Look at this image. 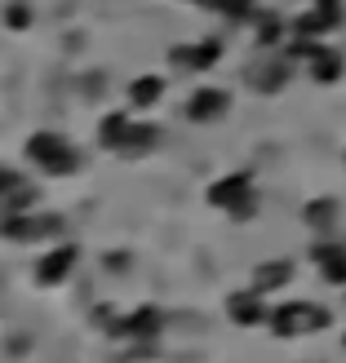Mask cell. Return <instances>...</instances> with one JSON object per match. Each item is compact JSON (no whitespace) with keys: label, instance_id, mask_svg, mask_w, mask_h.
<instances>
[{"label":"cell","instance_id":"9","mask_svg":"<svg viewBox=\"0 0 346 363\" xmlns=\"http://www.w3.org/2000/svg\"><path fill=\"white\" fill-rule=\"evenodd\" d=\"M311 262H315V270H320L324 284L346 288V244H337V240L324 235L320 244H311Z\"/></svg>","mask_w":346,"mask_h":363},{"label":"cell","instance_id":"13","mask_svg":"<svg viewBox=\"0 0 346 363\" xmlns=\"http://www.w3.org/2000/svg\"><path fill=\"white\" fill-rule=\"evenodd\" d=\"M293 275H298V266L288 262V257H271V262H258V266H253L249 284L258 288L262 297H271V293H280V288L293 284Z\"/></svg>","mask_w":346,"mask_h":363},{"label":"cell","instance_id":"22","mask_svg":"<svg viewBox=\"0 0 346 363\" xmlns=\"http://www.w3.org/2000/svg\"><path fill=\"white\" fill-rule=\"evenodd\" d=\"M18 182H23V173H18V169H9L5 160H0V204H5V195L18 186Z\"/></svg>","mask_w":346,"mask_h":363},{"label":"cell","instance_id":"10","mask_svg":"<svg viewBox=\"0 0 346 363\" xmlns=\"http://www.w3.org/2000/svg\"><path fill=\"white\" fill-rule=\"evenodd\" d=\"M244 80H249L253 94H280V89L293 80V62H288V58H262V62L249 67Z\"/></svg>","mask_w":346,"mask_h":363},{"label":"cell","instance_id":"3","mask_svg":"<svg viewBox=\"0 0 346 363\" xmlns=\"http://www.w3.org/2000/svg\"><path fill=\"white\" fill-rule=\"evenodd\" d=\"M67 222L58 213L31 208V213H0V240L9 244H58Z\"/></svg>","mask_w":346,"mask_h":363},{"label":"cell","instance_id":"21","mask_svg":"<svg viewBox=\"0 0 346 363\" xmlns=\"http://www.w3.org/2000/svg\"><path fill=\"white\" fill-rule=\"evenodd\" d=\"M280 35H284V23L280 18H262V27H258V45H280Z\"/></svg>","mask_w":346,"mask_h":363},{"label":"cell","instance_id":"4","mask_svg":"<svg viewBox=\"0 0 346 363\" xmlns=\"http://www.w3.org/2000/svg\"><path fill=\"white\" fill-rule=\"evenodd\" d=\"M205 195H209V204H213V208H222L227 217H235V222H249V217H258V204H262L258 191H253V177H249L244 169H235V173H227V177H217Z\"/></svg>","mask_w":346,"mask_h":363},{"label":"cell","instance_id":"2","mask_svg":"<svg viewBox=\"0 0 346 363\" xmlns=\"http://www.w3.org/2000/svg\"><path fill=\"white\" fill-rule=\"evenodd\" d=\"M329 323H333L329 306H320V301H284V306H271L266 328H271V337H280V341H298V337L324 333Z\"/></svg>","mask_w":346,"mask_h":363},{"label":"cell","instance_id":"1","mask_svg":"<svg viewBox=\"0 0 346 363\" xmlns=\"http://www.w3.org/2000/svg\"><path fill=\"white\" fill-rule=\"evenodd\" d=\"M27 164H31V169H40L45 177H71V173H80L85 155L71 147L63 133L40 129V133H31V138H27Z\"/></svg>","mask_w":346,"mask_h":363},{"label":"cell","instance_id":"24","mask_svg":"<svg viewBox=\"0 0 346 363\" xmlns=\"http://www.w3.org/2000/svg\"><path fill=\"white\" fill-rule=\"evenodd\" d=\"M102 266H107V270H124V266H129V252H107Z\"/></svg>","mask_w":346,"mask_h":363},{"label":"cell","instance_id":"28","mask_svg":"<svg viewBox=\"0 0 346 363\" xmlns=\"http://www.w3.org/2000/svg\"><path fill=\"white\" fill-rule=\"evenodd\" d=\"M342 164H346V155H342Z\"/></svg>","mask_w":346,"mask_h":363},{"label":"cell","instance_id":"26","mask_svg":"<svg viewBox=\"0 0 346 363\" xmlns=\"http://www.w3.org/2000/svg\"><path fill=\"white\" fill-rule=\"evenodd\" d=\"M0 293H5V266H0Z\"/></svg>","mask_w":346,"mask_h":363},{"label":"cell","instance_id":"27","mask_svg":"<svg viewBox=\"0 0 346 363\" xmlns=\"http://www.w3.org/2000/svg\"><path fill=\"white\" fill-rule=\"evenodd\" d=\"M342 350H346V333H342Z\"/></svg>","mask_w":346,"mask_h":363},{"label":"cell","instance_id":"12","mask_svg":"<svg viewBox=\"0 0 346 363\" xmlns=\"http://www.w3.org/2000/svg\"><path fill=\"white\" fill-rule=\"evenodd\" d=\"M165 333V311L160 306H134L129 315H124V341H160Z\"/></svg>","mask_w":346,"mask_h":363},{"label":"cell","instance_id":"19","mask_svg":"<svg viewBox=\"0 0 346 363\" xmlns=\"http://www.w3.org/2000/svg\"><path fill=\"white\" fill-rule=\"evenodd\" d=\"M31 208H40V191H36V182H18V186L5 195V204H0V213H31Z\"/></svg>","mask_w":346,"mask_h":363},{"label":"cell","instance_id":"17","mask_svg":"<svg viewBox=\"0 0 346 363\" xmlns=\"http://www.w3.org/2000/svg\"><path fill=\"white\" fill-rule=\"evenodd\" d=\"M129 129H134V116H129V111H107V116L98 120V147L116 155Z\"/></svg>","mask_w":346,"mask_h":363},{"label":"cell","instance_id":"8","mask_svg":"<svg viewBox=\"0 0 346 363\" xmlns=\"http://www.w3.org/2000/svg\"><path fill=\"white\" fill-rule=\"evenodd\" d=\"M227 319L235 323V328H266V319H271V306L266 297L258 293V288H240V293H231L227 297Z\"/></svg>","mask_w":346,"mask_h":363},{"label":"cell","instance_id":"6","mask_svg":"<svg viewBox=\"0 0 346 363\" xmlns=\"http://www.w3.org/2000/svg\"><path fill=\"white\" fill-rule=\"evenodd\" d=\"M76 262H80V248H76V244H63V240H58L53 248H45L40 262L31 266L36 288H58V284H67L71 270H76Z\"/></svg>","mask_w":346,"mask_h":363},{"label":"cell","instance_id":"18","mask_svg":"<svg viewBox=\"0 0 346 363\" xmlns=\"http://www.w3.org/2000/svg\"><path fill=\"white\" fill-rule=\"evenodd\" d=\"M160 98H165V80H160V76H138L129 84V106H134V111H151Z\"/></svg>","mask_w":346,"mask_h":363},{"label":"cell","instance_id":"23","mask_svg":"<svg viewBox=\"0 0 346 363\" xmlns=\"http://www.w3.org/2000/svg\"><path fill=\"white\" fill-rule=\"evenodd\" d=\"M102 84H107V80L98 76V71H94V76H85V80H80V89H85L89 98H98V94H102Z\"/></svg>","mask_w":346,"mask_h":363},{"label":"cell","instance_id":"15","mask_svg":"<svg viewBox=\"0 0 346 363\" xmlns=\"http://www.w3.org/2000/svg\"><path fill=\"white\" fill-rule=\"evenodd\" d=\"M160 147V129L156 124H142V120H134V129L124 133V142H120V160H142V155H151Z\"/></svg>","mask_w":346,"mask_h":363},{"label":"cell","instance_id":"11","mask_svg":"<svg viewBox=\"0 0 346 363\" xmlns=\"http://www.w3.org/2000/svg\"><path fill=\"white\" fill-rule=\"evenodd\" d=\"M231 111V94L227 89H195L187 98V120L191 124H217Z\"/></svg>","mask_w":346,"mask_h":363},{"label":"cell","instance_id":"14","mask_svg":"<svg viewBox=\"0 0 346 363\" xmlns=\"http://www.w3.org/2000/svg\"><path fill=\"white\" fill-rule=\"evenodd\" d=\"M217 58H222V45H217V40L178 45V49L169 53V62H173L178 71H209V67H217Z\"/></svg>","mask_w":346,"mask_h":363},{"label":"cell","instance_id":"16","mask_svg":"<svg viewBox=\"0 0 346 363\" xmlns=\"http://www.w3.org/2000/svg\"><path fill=\"white\" fill-rule=\"evenodd\" d=\"M302 222L311 226V235H329L337 226V199L333 195H320V199H306V208H302Z\"/></svg>","mask_w":346,"mask_h":363},{"label":"cell","instance_id":"5","mask_svg":"<svg viewBox=\"0 0 346 363\" xmlns=\"http://www.w3.org/2000/svg\"><path fill=\"white\" fill-rule=\"evenodd\" d=\"M293 53L306 62V76H311L315 84H337V80L346 76V58H342L337 49L320 45V40H298Z\"/></svg>","mask_w":346,"mask_h":363},{"label":"cell","instance_id":"20","mask_svg":"<svg viewBox=\"0 0 346 363\" xmlns=\"http://www.w3.org/2000/svg\"><path fill=\"white\" fill-rule=\"evenodd\" d=\"M36 350V337L31 333H23V328H13V333H5V337H0V354H5V359H27Z\"/></svg>","mask_w":346,"mask_h":363},{"label":"cell","instance_id":"25","mask_svg":"<svg viewBox=\"0 0 346 363\" xmlns=\"http://www.w3.org/2000/svg\"><path fill=\"white\" fill-rule=\"evenodd\" d=\"M5 23H9V27H27V9H23V5L5 9Z\"/></svg>","mask_w":346,"mask_h":363},{"label":"cell","instance_id":"7","mask_svg":"<svg viewBox=\"0 0 346 363\" xmlns=\"http://www.w3.org/2000/svg\"><path fill=\"white\" fill-rule=\"evenodd\" d=\"M342 18H346L342 0H315L302 18H293L288 31H293V40H320V35H329L333 27H342Z\"/></svg>","mask_w":346,"mask_h":363}]
</instances>
